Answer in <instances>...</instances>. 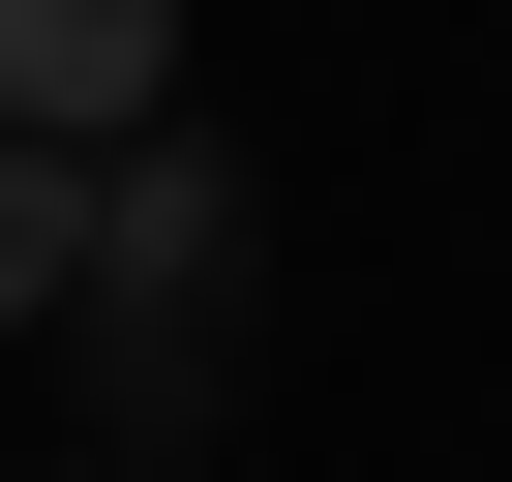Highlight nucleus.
<instances>
[{"mask_svg":"<svg viewBox=\"0 0 512 482\" xmlns=\"http://www.w3.org/2000/svg\"><path fill=\"white\" fill-rule=\"evenodd\" d=\"M241 241H272V211H241V151H211V121L91 151V302H61V332L121 362V422H151V452L211 422V302H241Z\"/></svg>","mask_w":512,"mask_h":482,"instance_id":"nucleus-1","label":"nucleus"},{"mask_svg":"<svg viewBox=\"0 0 512 482\" xmlns=\"http://www.w3.org/2000/svg\"><path fill=\"white\" fill-rule=\"evenodd\" d=\"M0 121L31 151H151L181 121V0H0Z\"/></svg>","mask_w":512,"mask_h":482,"instance_id":"nucleus-2","label":"nucleus"},{"mask_svg":"<svg viewBox=\"0 0 512 482\" xmlns=\"http://www.w3.org/2000/svg\"><path fill=\"white\" fill-rule=\"evenodd\" d=\"M61 302H91V151L0 121V332H61Z\"/></svg>","mask_w":512,"mask_h":482,"instance_id":"nucleus-3","label":"nucleus"}]
</instances>
